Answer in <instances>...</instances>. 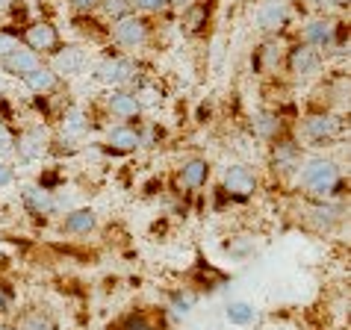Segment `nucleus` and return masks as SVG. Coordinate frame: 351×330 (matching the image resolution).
I'll list each match as a JSON object with an SVG mask.
<instances>
[{
    "label": "nucleus",
    "instance_id": "1",
    "mask_svg": "<svg viewBox=\"0 0 351 330\" xmlns=\"http://www.w3.org/2000/svg\"><path fill=\"white\" fill-rule=\"evenodd\" d=\"M298 180H301V186H304L307 195H313V198H319V201L337 195L339 186H343V177H339V165H337L334 160H325V157L307 160V162L298 168Z\"/></svg>",
    "mask_w": 351,
    "mask_h": 330
},
{
    "label": "nucleus",
    "instance_id": "2",
    "mask_svg": "<svg viewBox=\"0 0 351 330\" xmlns=\"http://www.w3.org/2000/svg\"><path fill=\"white\" fill-rule=\"evenodd\" d=\"M221 189H224V195L233 201H248V198H254V192H257V174L242 162L228 165L224 177H221Z\"/></svg>",
    "mask_w": 351,
    "mask_h": 330
},
{
    "label": "nucleus",
    "instance_id": "3",
    "mask_svg": "<svg viewBox=\"0 0 351 330\" xmlns=\"http://www.w3.org/2000/svg\"><path fill=\"white\" fill-rule=\"evenodd\" d=\"M112 38L119 42L121 47H130V51H136V47H142L145 42L151 38V24H148V18H142V15H124L115 21L112 27Z\"/></svg>",
    "mask_w": 351,
    "mask_h": 330
},
{
    "label": "nucleus",
    "instance_id": "4",
    "mask_svg": "<svg viewBox=\"0 0 351 330\" xmlns=\"http://www.w3.org/2000/svg\"><path fill=\"white\" fill-rule=\"evenodd\" d=\"M21 42L24 47H30L33 53H53L56 47H60V30L51 24V21H33L24 27L21 33Z\"/></svg>",
    "mask_w": 351,
    "mask_h": 330
},
{
    "label": "nucleus",
    "instance_id": "5",
    "mask_svg": "<svg viewBox=\"0 0 351 330\" xmlns=\"http://www.w3.org/2000/svg\"><path fill=\"white\" fill-rule=\"evenodd\" d=\"M304 136H307L310 144H334L339 136H343V121L330 112L310 115L304 121Z\"/></svg>",
    "mask_w": 351,
    "mask_h": 330
},
{
    "label": "nucleus",
    "instance_id": "6",
    "mask_svg": "<svg viewBox=\"0 0 351 330\" xmlns=\"http://www.w3.org/2000/svg\"><path fill=\"white\" fill-rule=\"evenodd\" d=\"M47 148H51V136H47L45 127H27L21 136H15V151L24 162L42 160Z\"/></svg>",
    "mask_w": 351,
    "mask_h": 330
},
{
    "label": "nucleus",
    "instance_id": "7",
    "mask_svg": "<svg viewBox=\"0 0 351 330\" xmlns=\"http://www.w3.org/2000/svg\"><path fill=\"white\" fill-rule=\"evenodd\" d=\"M97 83L110 86V89H121L124 83L133 80V62L124 56H106V60L95 68Z\"/></svg>",
    "mask_w": 351,
    "mask_h": 330
},
{
    "label": "nucleus",
    "instance_id": "8",
    "mask_svg": "<svg viewBox=\"0 0 351 330\" xmlns=\"http://www.w3.org/2000/svg\"><path fill=\"white\" fill-rule=\"evenodd\" d=\"M322 68V51H316V47H310V45H295V47H289V53H287V71L292 77H310V74H316Z\"/></svg>",
    "mask_w": 351,
    "mask_h": 330
},
{
    "label": "nucleus",
    "instance_id": "9",
    "mask_svg": "<svg viewBox=\"0 0 351 330\" xmlns=\"http://www.w3.org/2000/svg\"><path fill=\"white\" fill-rule=\"evenodd\" d=\"M86 65H89V56H86L83 47H56L51 53V71L56 77H71V74H80L86 71Z\"/></svg>",
    "mask_w": 351,
    "mask_h": 330
},
{
    "label": "nucleus",
    "instance_id": "10",
    "mask_svg": "<svg viewBox=\"0 0 351 330\" xmlns=\"http://www.w3.org/2000/svg\"><path fill=\"white\" fill-rule=\"evenodd\" d=\"M289 21V3L287 0H263L257 9V27L266 33H280Z\"/></svg>",
    "mask_w": 351,
    "mask_h": 330
},
{
    "label": "nucleus",
    "instance_id": "11",
    "mask_svg": "<svg viewBox=\"0 0 351 330\" xmlns=\"http://www.w3.org/2000/svg\"><path fill=\"white\" fill-rule=\"evenodd\" d=\"M38 65H42V56L33 53L30 47H21V45H18L12 53L0 56V71L9 74V77H18V80H21L24 74H30Z\"/></svg>",
    "mask_w": 351,
    "mask_h": 330
},
{
    "label": "nucleus",
    "instance_id": "12",
    "mask_svg": "<svg viewBox=\"0 0 351 330\" xmlns=\"http://www.w3.org/2000/svg\"><path fill=\"white\" fill-rule=\"evenodd\" d=\"M337 21L330 18H313V21L304 24V45L316 47V51H325V47H337Z\"/></svg>",
    "mask_w": 351,
    "mask_h": 330
},
{
    "label": "nucleus",
    "instance_id": "13",
    "mask_svg": "<svg viewBox=\"0 0 351 330\" xmlns=\"http://www.w3.org/2000/svg\"><path fill=\"white\" fill-rule=\"evenodd\" d=\"M139 144H142V133L128 121L106 133V148H110L112 153H130V151L139 148Z\"/></svg>",
    "mask_w": 351,
    "mask_h": 330
},
{
    "label": "nucleus",
    "instance_id": "14",
    "mask_svg": "<svg viewBox=\"0 0 351 330\" xmlns=\"http://www.w3.org/2000/svg\"><path fill=\"white\" fill-rule=\"evenodd\" d=\"M106 106H110V112L121 121H133V118H139V112H142L136 94L128 92V89H112L110 98H106Z\"/></svg>",
    "mask_w": 351,
    "mask_h": 330
},
{
    "label": "nucleus",
    "instance_id": "15",
    "mask_svg": "<svg viewBox=\"0 0 351 330\" xmlns=\"http://www.w3.org/2000/svg\"><path fill=\"white\" fill-rule=\"evenodd\" d=\"M21 198H24V207L36 212V216H51V212H56V195L45 186H24Z\"/></svg>",
    "mask_w": 351,
    "mask_h": 330
},
{
    "label": "nucleus",
    "instance_id": "16",
    "mask_svg": "<svg viewBox=\"0 0 351 330\" xmlns=\"http://www.w3.org/2000/svg\"><path fill=\"white\" fill-rule=\"evenodd\" d=\"M60 130L68 142H80L86 133H89V118L80 106H68L62 112V121H60Z\"/></svg>",
    "mask_w": 351,
    "mask_h": 330
},
{
    "label": "nucleus",
    "instance_id": "17",
    "mask_svg": "<svg viewBox=\"0 0 351 330\" xmlns=\"http://www.w3.org/2000/svg\"><path fill=\"white\" fill-rule=\"evenodd\" d=\"M271 162L280 171H298L301 168V148L295 142H275V153H271Z\"/></svg>",
    "mask_w": 351,
    "mask_h": 330
},
{
    "label": "nucleus",
    "instance_id": "18",
    "mask_svg": "<svg viewBox=\"0 0 351 330\" xmlns=\"http://www.w3.org/2000/svg\"><path fill=\"white\" fill-rule=\"evenodd\" d=\"M95 212L89 207H80V210H71L62 221V230L65 233H74V236H86L89 230H95Z\"/></svg>",
    "mask_w": 351,
    "mask_h": 330
},
{
    "label": "nucleus",
    "instance_id": "19",
    "mask_svg": "<svg viewBox=\"0 0 351 330\" xmlns=\"http://www.w3.org/2000/svg\"><path fill=\"white\" fill-rule=\"evenodd\" d=\"M21 80H24L27 89L36 92V94H47V92H53V89H56V74H53L47 65L33 68V71H30V74H24Z\"/></svg>",
    "mask_w": 351,
    "mask_h": 330
},
{
    "label": "nucleus",
    "instance_id": "20",
    "mask_svg": "<svg viewBox=\"0 0 351 330\" xmlns=\"http://www.w3.org/2000/svg\"><path fill=\"white\" fill-rule=\"evenodd\" d=\"M207 177H210L207 160H189L186 165H183V171H180V183L186 189H201L204 183H207Z\"/></svg>",
    "mask_w": 351,
    "mask_h": 330
},
{
    "label": "nucleus",
    "instance_id": "21",
    "mask_svg": "<svg viewBox=\"0 0 351 330\" xmlns=\"http://www.w3.org/2000/svg\"><path fill=\"white\" fill-rule=\"evenodd\" d=\"M207 15H210V9L204 6V3H189V6H183V24H186L189 33H198L201 27L207 24Z\"/></svg>",
    "mask_w": 351,
    "mask_h": 330
},
{
    "label": "nucleus",
    "instance_id": "22",
    "mask_svg": "<svg viewBox=\"0 0 351 330\" xmlns=\"http://www.w3.org/2000/svg\"><path fill=\"white\" fill-rule=\"evenodd\" d=\"M228 322L230 325H248L254 322V307L245 304V301H237V304L228 307Z\"/></svg>",
    "mask_w": 351,
    "mask_h": 330
},
{
    "label": "nucleus",
    "instance_id": "23",
    "mask_svg": "<svg viewBox=\"0 0 351 330\" xmlns=\"http://www.w3.org/2000/svg\"><path fill=\"white\" fill-rule=\"evenodd\" d=\"M101 9H104L106 18L119 21V18H124V15L133 12V3H130V0H101Z\"/></svg>",
    "mask_w": 351,
    "mask_h": 330
},
{
    "label": "nucleus",
    "instance_id": "24",
    "mask_svg": "<svg viewBox=\"0 0 351 330\" xmlns=\"http://www.w3.org/2000/svg\"><path fill=\"white\" fill-rule=\"evenodd\" d=\"M136 101H139V106H154L162 101V92L157 89V86H136Z\"/></svg>",
    "mask_w": 351,
    "mask_h": 330
},
{
    "label": "nucleus",
    "instance_id": "25",
    "mask_svg": "<svg viewBox=\"0 0 351 330\" xmlns=\"http://www.w3.org/2000/svg\"><path fill=\"white\" fill-rule=\"evenodd\" d=\"M278 130H280V121L275 115H257V133L263 139H275Z\"/></svg>",
    "mask_w": 351,
    "mask_h": 330
},
{
    "label": "nucleus",
    "instance_id": "26",
    "mask_svg": "<svg viewBox=\"0 0 351 330\" xmlns=\"http://www.w3.org/2000/svg\"><path fill=\"white\" fill-rule=\"evenodd\" d=\"M192 307H195V295L192 292H174L171 295V309L178 316H189Z\"/></svg>",
    "mask_w": 351,
    "mask_h": 330
},
{
    "label": "nucleus",
    "instance_id": "27",
    "mask_svg": "<svg viewBox=\"0 0 351 330\" xmlns=\"http://www.w3.org/2000/svg\"><path fill=\"white\" fill-rule=\"evenodd\" d=\"M18 330H53V325L42 313H27L21 318V325H18Z\"/></svg>",
    "mask_w": 351,
    "mask_h": 330
},
{
    "label": "nucleus",
    "instance_id": "28",
    "mask_svg": "<svg viewBox=\"0 0 351 330\" xmlns=\"http://www.w3.org/2000/svg\"><path fill=\"white\" fill-rule=\"evenodd\" d=\"M260 53H263V68H266V71H275L278 62H280V45H263Z\"/></svg>",
    "mask_w": 351,
    "mask_h": 330
},
{
    "label": "nucleus",
    "instance_id": "29",
    "mask_svg": "<svg viewBox=\"0 0 351 330\" xmlns=\"http://www.w3.org/2000/svg\"><path fill=\"white\" fill-rule=\"evenodd\" d=\"M121 330H160V327L154 325L148 316H139V313H136V316H130V318H124Z\"/></svg>",
    "mask_w": 351,
    "mask_h": 330
},
{
    "label": "nucleus",
    "instance_id": "30",
    "mask_svg": "<svg viewBox=\"0 0 351 330\" xmlns=\"http://www.w3.org/2000/svg\"><path fill=\"white\" fill-rule=\"evenodd\" d=\"M133 3V12L139 9V12H162L165 6H169V0H130Z\"/></svg>",
    "mask_w": 351,
    "mask_h": 330
},
{
    "label": "nucleus",
    "instance_id": "31",
    "mask_svg": "<svg viewBox=\"0 0 351 330\" xmlns=\"http://www.w3.org/2000/svg\"><path fill=\"white\" fill-rule=\"evenodd\" d=\"M12 151H15V133L6 124H0V153H12Z\"/></svg>",
    "mask_w": 351,
    "mask_h": 330
},
{
    "label": "nucleus",
    "instance_id": "32",
    "mask_svg": "<svg viewBox=\"0 0 351 330\" xmlns=\"http://www.w3.org/2000/svg\"><path fill=\"white\" fill-rule=\"evenodd\" d=\"M18 47V38L12 33H0V56H6V53H12Z\"/></svg>",
    "mask_w": 351,
    "mask_h": 330
},
{
    "label": "nucleus",
    "instance_id": "33",
    "mask_svg": "<svg viewBox=\"0 0 351 330\" xmlns=\"http://www.w3.org/2000/svg\"><path fill=\"white\" fill-rule=\"evenodd\" d=\"M71 3V9H77V12H95L97 6H101V0H68Z\"/></svg>",
    "mask_w": 351,
    "mask_h": 330
},
{
    "label": "nucleus",
    "instance_id": "34",
    "mask_svg": "<svg viewBox=\"0 0 351 330\" xmlns=\"http://www.w3.org/2000/svg\"><path fill=\"white\" fill-rule=\"evenodd\" d=\"M12 180H15V171H12V165L0 160V189H3V186H9V183H12Z\"/></svg>",
    "mask_w": 351,
    "mask_h": 330
},
{
    "label": "nucleus",
    "instance_id": "35",
    "mask_svg": "<svg viewBox=\"0 0 351 330\" xmlns=\"http://www.w3.org/2000/svg\"><path fill=\"white\" fill-rule=\"evenodd\" d=\"M9 307H12V292L6 289V283H0V313H6Z\"/></svg>",
    "mask_w": 351,
    "mask_h": 330
},
{
    "label": "nucleus",
    "instance_id": "36",
    "mask_svg": "<svg viewBox=\"0 0 351 330\" xmlns=\"http://www.w3.org/2000/svg\"><path fill=\"white\" fill-rule=\"evenodd\" d=\"M316 3L319 6H346L348 0H316Z\"/></svg>",
    "mask_w": 351,
    "mask_h": 330
},
{
    "label": "nucleus",
    "instance_id": "37",
    "mask_svg": "<svg viewBox=\"0 0 351 330\" xmlns=\"http://www.w3.org/2000/svg\"><path fill=\"white\" fill-rule=\"evenodd\" d=\"M195 3V0H169V6H189Z\"/></svg>",
    "mask_w": 351,
    "mask_h": 330
},
{
    "label": "nucleus",
    "instance_id": "38",
    "mask_svg": "<svg viewBox=\"0 0 351 330\" xmlns=\"http://www.w3.org/2000/svg\"><path fill=\"white\" fill-rule=\"evenodd\" d=\"M9 6H12V0H0V12H6Z\"/></svg>",
    "mask_w": 351,
    "mask_h": 330
},
{
    "label": "nucleus",
    "instance_id": "39",
    "mask_svg": "<svg viewBox=\"0 0 351 330\" xmlns=\"http://www.w3.org/2000/svg\"><path fill=\"white\" fill-rule=\"evenodd\" d=\"M0 330H18V327H9V325H0Z\"/></svg>",
    "mask_w": 351,
    "mask_h": 330
},
{
    "label": "nucleus",
    "instance_id": "40",
    "mask_svg": "<svg viewBox=\"0 0 351 330\" xmlns=\"http://www.w3.org/2000/svg\"><path fill=\"white\" fill-rule=\"evenodd\" d=\"M0 89H3V83H0Z\"/></svg>",
    "mask_w": 351,
    "mask_h": 330
}]
</instances>
